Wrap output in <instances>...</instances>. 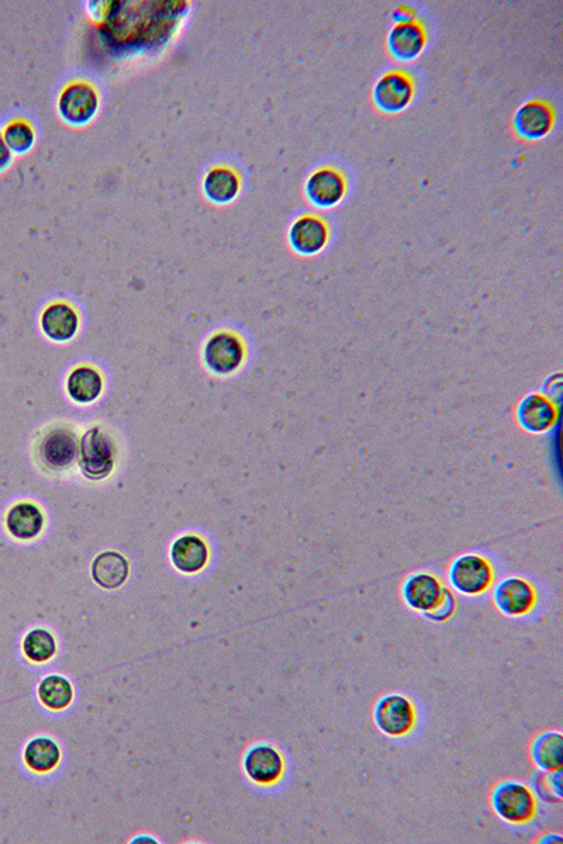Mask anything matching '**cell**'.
I'll return each mask as SVG.
<instances>
[{
  "label": "cell",
  "mask_w": 563,
  "mask_h": 844,
  "mask_svg": "<svg viewBox=\"0 0 563 844\" xmlns=\"http://www.w3.org/2000/svg\"><path fill=\"white\" fill-rule=\"evenodd\" d=\"M489 804L497 818L516 826L533 822L540 809V801L531 785L511 778L493 785Z\"/></svg>",
  "instance_id": "obj_1"
},
{
  "label": "cell",
  "mask_w": 563,
  "mask_h": 844,
  "mask_svg": "<svg viewBox=\"0 0 563 844\" xmlns=\"http://www.w3.org/2000/svg\"><path fill=\"white\" fill-rule=\"evenodd\" d=\"M496 570L489 558L480 553H462L448 567L451 588L466 597H479L493 587Z\"/></svg>",
  "instance_id": "obj_2"
},
{
  "label": "cell",
  "mask_w": 563,
  "mask_h": 844,
  "mask_svg": "<svg viewBox=\"0 0 563 844\" xmlns=\"http://www.w3.org/2000/svg\"><path fill=\"white\" fill-rule=\"evenodd\" d=\"M373 722L379 732L388 738H406L419 722L416 704L409 695L403 693L382 695L373 707Z\"/></svg>",
  "instance_id": "obj_3"
},
{
  "label": "cell",
  "mask_w": 563,
  "mask_h": 844,
  "mask_svg": "<svg viewBox=\"0 0 563 844\" xmlns=\"http://www.w3.org/2000/svg\"><path fill=\"white\" fill-rule=\"evenodd\" d=\"M115 458V442L102 428H89L79 439L78 466L86 479L100 482L112 475Z\"/></svg>",
  "instance_id": "obj_4"
},
{
  "label": "cell",
  "mask_w": 563,
  "mask_h": 844,
  "mask_svg": "<svg viewBox=\"0 0 563 844\" xmlns=\"http://www.w3.org/2000/svg\"><path fill=\"white\" fill-rule=\"evenodd\" d=\"M493 603L504 617H527L537 607L538 590L533 581L525 577H504L493 590Z\"/></svg>",
  "instance_id": "obj_5"
},
{
  "label": "cell",
  "mask_w": 563,
  "mask_h": 844,
  "mask_svg": "<svg viewBox=\"0 0 563 844\" xmlns=\"http://www.w3.org/2000/svg\"><path fill=\"white\" fill-rule=\"evenodd\" d=\"M244 341L231 331L214 332L203 348L206 368L217 376L233 375L245 361Z\"/></svg>",
  "instance_id": "obj_6"
},
{
  "label": "cell",
  "mask_w": 563,
  "mask_h": 844,
  "mask_svg": "<svg viewBox=\"0 0 563 844\" xmlns=\"http://www.w3.org/2000/svg\"><path fill=\"white\" fill-rule=\"evenodd\" d=\"M445 588L447 586L438 574L428 572V570H419V572L410 573L403 580L402 587H400V596H402L403 603L409 610L424 617L428 612L434 611L440 604L442 597H444Z\"/></svg>",
  "instance_id": "obj_7"
},
{
  "label": "cell",
  "mask_w": 563,
  "mask_h": 844,
  "mask_svg": "<svg viewBox=\"0 0 563 844\" xmlns=\"http://www.w3.org/2000/svg\"><path fill=\"white\" fill-rule=\"evenodd\" d=\"M99 110L98 91L85 81L68 83L58 99V112L69 126H85L95 119Z\"/></svg>",
  "instance_id": "obj_8"
},
{
  "label": "cell",
  "mask_w": 563,
  "mask_h": 844,
  "mask_svg": "<svg viewBox=\"0 0 563 844\" xmlns=\"http://www.w3.org/2000/svg\"><path fill=\"white\" fill-rule=\"evenodd\" d=\"M514 417L527 434H547L559 421V406L541 392L528 393L518 401Z\"/></svg>",
  "instance_id": "obj_9"
},
{
  "label": "cell",
  "mask_w": 563,
  "mask_h": 844,
  "mask_svg": "<svg viewBox=\"0 0 563 844\" xmlns=\"http://www.w3.org/2000/svg\"><path fill=\"white\" fill-rule=\"evenodd\" d=\"M41 462L54 472H64L78 462L79 439L68 427H55L44 434L39 445Z\"/></svg>",
  "instance_id": "obj_10"
},
{
  "label": "cell",
  "mask_w": 563,
  "mask_h": 844,
  "mask_svg": "<svg viewBox=\"0 0 563 844\" xmlns=\"http://www.w3.org/2000/svg\"><path fill=\"white\" fill-rule=\"evenodd\" d=\"M244 771L252 783L274 785L285 773V759L276 747L261 743L245 753Z\"/></svg>",
  "instance_id": "obj_11"
},
{
  "label": "cell",
  "mask_w": 563,
  "mask_h": 844,
  "mask_svg": "<svg viewBox=\"0 0 563 844\" xmlns=\"http://www.w3.org/2000/svg\"><path fill=\"white\" fill-rule=\"evenodd\" d=\"M79 324L77 310L65 302L48 304L40 317L41 331L54 342L71 341L78 334Z\"/></svg>",
  "instance_id": "obj_12"
},
{
  "label": "cell",
  "mask_w": 563,
  "mask_h": 844,
  "mask_svg": "<svg viewBox=\"0 0 563 844\" xmlns=\"http://www.w3.org/2000/svg\"><path fill=\"white\" fill-rule=\"evenodd\" d=\"M44 525L46 517L43 510L31 501H19L6 513V531L17 541H33L43 532Z\"/></svg>",
  "instance_id": "obj_13"
},
{
  "label": "cell",
  "mask_w": 563,
  "mask_h": 844,
  "mask_svg": "<svg viewBox=\"0 0 563 844\" xmlns=\"http://www.w3.org/2000/svg\"><path fill=\"white\" fill-rule=\"evenodd\" d=\"M413 82L403 72H389L376 83L373 98L383 112L396 113L403 110L413 99Z\"/></svg>",
  "instance_id": "obj_14"
},
{
  "label": "cell",
  "mask_w": 563,
  "mask_h": 844,
  "mask_svg": "<svg viewBox=\"0 0 563 844\" xmlns=\"http://www.w3.org/2000/svg\"><path fill=\"white\" fill-rule=\"evenodd\" d=\"M327 241L328 227L319 217H299L290 227V247L295 249L297 254L305 257L319 254L326 247Z\"/></svg>",
  "instance_id": "obj_15"
},
{
  "label": "cell",
  "mask_w": 563,
  "mask_h": 844,
  "mask_svg": "<svg viewBox=\"0 0 563 844\" xmlns=\"http://www.w3.org/2000/svg\"><path fill=\"white\" fill-rule=\"evenodd\" d=\"M345 188L347 183L337 169L321 168L310 176L306 193L316 206L333 207L343 199Z\"/></svg>",
  "instance_id": "obj_16"
},
{
  "label": "cell",
  "mask_w": 563,
  "mask_h": 844,
  "mask_svg": "<svg viewBox=\"0 0 563 844\" xmlns=\"http://www.w3.org/2000/svg\"><path fill=\"white\" fill-rule=\"evenodd\" d=\"M172 565L181 573L195 574L207 565L209 548L198 535H183L171 548Z\"/></svg>",
  "instance_id": "obj_17"
},
{
  "label": "cell",
  "mask_w": 563,
  "mask_h": 844,
  "mask_svg": "<svg viewBox=\"0 0 563 844\" xmlns=\"http://www.w3.org/2000/svg\"><path fill=\"white\" fill-rule=\"evenodd\" d=\"M530 756L537 770H562L563 767V735L559 731H544L535 735L531 740Z\"/></svg>",
  "instance_id": "obj_18"
},
{
  "label": "cell",
  "mask_w": 563,
  "mask_h": 844,
  "mask_svg": "<svg viewBox=\"0 0 563 844\" xmlns=\"http://www.w3.org/2000/svg\"><path fill=\"white\" fill-rule=\"evenodd\" d=\"M516 129L521 136L537 140L547 136L554 124V112L547 103L541 100L525 103L516 114L514 119Z\"/></svg>",
  "instance_id": "obj_19"
},
{
  "label": "cell",
  "mask_w": 563,
  "mask_h": 844,
  "mask_svg": "<svg viewBox=\"0 0 563 844\" xmlns=\"http://www.w3.org/2000/svg\"><path fill=\"white\" fill-rule=\"evenodd\" d=\"M102 373L91 365H81L69 373L67 379V393L69 399L78 404H92L102 396Z\"/></svg>",
  "instance_id": "obj_20"
},
{
  "label": "cell",
  "mask_w": 563,
  "mask_h": 844,
  "mask_svg": "<svg viewBox=\"0 0 563 844\" xmlns=\"http://www.w3.org/2000/svg\"><path fill=\"white\" fill-rule=\"evenodd\" d=\"M240 189V176L229 166H214L203 179V192L212 203L227 204L233 202L240 193Z\"/></svg>",
  "instance_id": "obj_21"
},
{
  "label": "cell",
  "mask_w": 563,
  "mask_h": 844,
  "mask_svg": "<svg viewBox=\"0 0 563 844\" xmlns=\"http://www.w3.org/2000/svg\"><path fill=\"white\" fill-rule=\"evenodd\" d=\"M130 566L122 553L107 551L96 556L92 563L95 583L106 590L122 587L129 577Z\"/></svg>",
  "instance_id": "obj_22"
},
{
  "label": "cell",
  "mask_w": 563,
  "mask_h": 844,
  "mask_svg": "<svg viewBox=\"0 0 563 844\" xmlns=\"http://www.w3.org/2000/svg\"><path fill=\"white\" fill-rule=\"evenodd\" d=\"M390 53L400 60H413L426 46V31L417 22L397 23L389 34Z\"/></svg>",
  "instance_id": "obj_23"
},
{
  "label": "cell",
  "mask_w": 563,
  "mask_h": 844,
  "mask_svg": "<svg viewBox=\"0 0 563 844\" xmlns=\"http://www.w3.org/2000/svg\"><path fill=\"white\" fill-rule=\"evenodd\" d=\"M60 759V747L50 738H34L24 750V762L36 773L54 770Z\"/></svg>",
  "instance_id": "obj_24"
},
{
  "label": "cell",
  "mask_w": 563,
  "mask_h": 844,
  "mask_svg": "<svg viewBox=\"0 0 563 844\" xmlns=\"http://www.w3.org/2000/svg\"><path fill=\"white\" fill-rule=\"evenodd\" d=\"M39 698L44 707L61 711L74 700V690L65 677L48 676L40 683Z\"/></svg>",
  "instance_id": "obj_25"
},
{
  "label": "cell",
  "mask_w": 563,
  "mask_h": 844,
  "mask_svg": "<svg viewBox=\"0 0 563 844\" xmlns=\"http://www.w3.org/2000/svg\"><path fill=\"white\" fill-rule=\"evenodd\" d=\"M23 653L34 663H46L57 653V642L53 633L37 628L27 633L23 641Z\"/></svg>",
  "instance_id": "obj_26"
},
{
  "label": "cell",
  "mask_w": 563,
  "mask_h": 844,
  "mask_svg": "<svg viewBox=\"0 0 563 844\" xmlns=\"http://www.w3.org/2000/svg\"><path fill=\"white\" fill-rule=\"evenodd\" d=\"M3 138L10 148V151L15 154H26L33 148L34 141H36V133H34L33 126L29 121L17 119L10 121L3 131Z\"/></svg>",
  "instance_id": "obj_27"
},
{
  "label": "cell",
  "mask_w": 563,
  "mask_h": 844,
  "mask_svg": "<svg viewBox=\"0 0 563 844\" xmlns=\"http://www.w3.org/2000/svg\"><path fill=\"white\" fill-rule=\"evenodd\" d=\"M531 788L542 801L549 802V804H561L563 799L562 770L552 771V773L538 770L533 776Z\"/></svg>",
  "instance_id": "obj_28"
},
{
  "label": "cell",
  "mask_w": 563,
  "mask_h": 844,
  "mask_svg": "<svg viewBox=\"0 0 563 844\" xmlns=\"http://www.w3.org/2000/svg\"><path fill=\"white\" fill-rule=\"evenodd\" d=\"M458 610V600L455 597L454 591H451V588H445L444 597L440 601V604L437 605L434 611L428 612V614L424 615V618H427L428 621L434 622V624H444V622H448L449 619L454 617L455 612Z\"/></svg>",
  "instance_id": "obj_29"
},
{
  "label": "cell",
  "mask_w": 563,
  "mask_h": 844,
  "mask_svg": "<svg viewBox=\"0 0 563 844\" xmlns=\"http://www.w3.org/2000/svg\"><path fill=\"white\" fill-rule=\"evenodd\" d=\"M562 387V373H554V375L548 376L547 380H545L544 385H542L541 393L544 394L545 397H548L549 400L554 401L556 406H559L562 400Z\"/></svg>",
  "instance_id": "obj_30"
},
{
  "label": "cell",
  "mask_w": 563,
  "mask_h": 844,
  "mask_svg": "<svg viewBox=\"0 0 563 844\" xmlns=\"http://www.w3.org/2000/svg\"><path fill=\"white\" fill-rule=\"evenodd\" d=\"M13 152L10 151L8 144H6L5 138H3V134L0 133V171L3 169L8 168L10 162H12Z\"/></svg>",
  "instance_id": "obj_31"
},
{
  "label": "cell",
  "mask_w": 563,
  "mask_h": 844,
  "mask_svg": "<svg viewBox=\"0 0 563 844\" xmlns=\"http://www.w3.org/2000/svg\"><path fill=\"white\" fill-rule=\"evenodd\" d=\"M538 842H540V843H561L562 842V836L561 835H552V833H551V835H545V836L540 837V840H538Z\"/></svg>",
  "instance_id": "obj_32"
}]
</instances>
